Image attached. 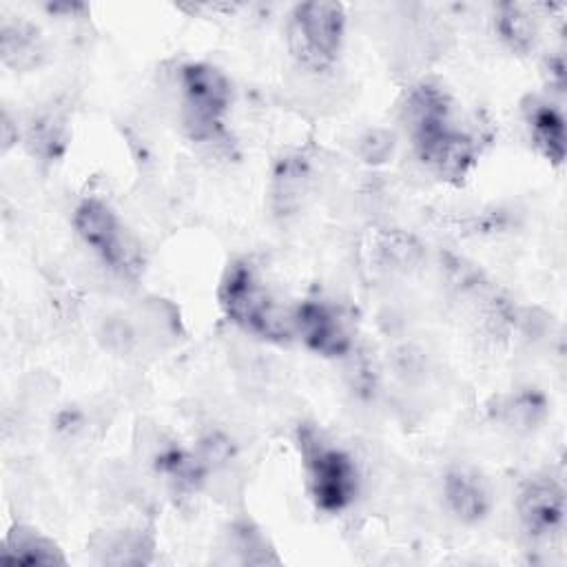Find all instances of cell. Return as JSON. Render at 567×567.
I'll list each match as a JSON object with an SVG mask.
<instances>
[{"instance_id": "1", "label": "cell", "mask_w": 567, "mask_h": 567, "mask_svg": "<svg viewBox=\"0 0 567 567\" xmlns=\"http://www.w3.org/2000/svg\"><path fill=\"white\" fill-rule=\"evenodd\" d=\"M408 122L414 148L443 177H463L476 157V142L450 117L447 95L430 84L412 91Z\"/></svg>"}, {"instance_id": "2", "label": "cell", "mask_w": 567, "mask_h": 567, "mask_svg": "<svg viewBox=\"0 0 567 567\" xmlns=\"http://www.w3.org/2000/svg\"><path fill=\"white\" fill-rule=\"evenodd\" d=\"M219 306L233 323L259 339L284 343L295 334L292 315L279 308L246 261H237L226 270L219 286Z\"/></svg>"}, {"instance_id": "3", "label": "cell", "mask_w": 567, "mask_h": 567, "mask_svg": "<svg viewBox=\"0 0 567 567\" xmlns=\"http://www.w3.org/2000/svg\"><path fill=\"white\" fill-rule=\"evenodd\" d=\"M299 443L308 472L310 494L317 507L323 512H341L348 507L359 485L352 458L346 452L326 445L308 425L299 430Z\"/></svg>"}, {"instance_id": "4", "label": "cell", "mask_w": 567, "mask_h": 567, "mask_svg": "<svg viewBox=\"0 0 567 567\" xmlns=\"http://www.w3.org/2000/svg\"><path fill=\"white\" fill-rule=\"evenodd\" d=\"M346 29V11L339 2L312 0L295 7L292 27H290V44L295 55L315 69L330 64L343 40Z\"/></svg>"}, {"instance_id": "5", "label": "cell", "mask_w": 567, "mask_h": 567, "mask_svg": "<svg viewBox=\"0 0 567 567\" xmlns=\"http://www.w3.org/2000/svg\"><path fill=\"white\" fill-rule=\"evenodd\" d=\"M184 124L195 140L213 137L230 104V82L213 64L193 62L182 69Z\"/></svg>"}, {"instance_id": "6", "label": "cell", "mask_w": 567, "mask_h": 567, "mask_svg": "<svg viewBox=\"0 0 567 567\" xmlns=\"http://www.w3.org/2000/svg\"><path fill=\"white\" fill-rule=\"evenodd\" d=\"M73 224L82 241L93 252H97L104 264L122 272H131L133 268H137L135 250L128 246L124 228L111 206L100 199H86L78 206Z\"/></svg>"}, {"instance_id": "7", "label": "cell", "mask_w": 567, "mask_h": 567, "mask_svg": "<svg viewBox=\"0 0 567 567\" xmlns=\"http://www.w3.org/2000/svg\"><path fill=\"white\" fill-rule=\"evenodd\" d=\"M295 332L317 354L341 357L350 350V334L341 317L321 301H303L292 312Z\"/></svg>"}, {"instance_id": "8", "label": "cell", "mask_w": 567, "mask_h": 567, "mask_svg": "<svg viewBox=\"0 0 567 567\" xmlns=\"http://www.w3.org/2000/svg\"><path fill=\"white\" fill-rule=\"evenodd\" d=\"M518 514L532 536H547L556 532L565 514L563 487L551 478L529 481L518 496Z\"/></svg>"}, {"instance_id": "9", "label": "cell", "mask_w": 567, "mask_h": 567, "mask_svg": "<svg viewBox=\"0 0 567 567\" xmlns=\"http://www.w3.org/2000/svg\"><path fill=\"white\" fill-rule=\"evenodd\" d=\"M0 563L4 565H64L66 558L58 545L33 529L13 527L2 545Z\"/></svg>"}, {"instance_id": "10", "label": "cell", "mask_w": 567, "mask_h": 567, "mask_svg": "<svg viewBox=\"0 0 567 567\" xmlns=\"http://www.w3.org/2000/svg\"><path fill=\"white\" fill-rule=\"evenodd\" d=\"M445 498L450 509L465 523L483 518L489 509V492L472 472H450L445 478Z\"/></svg>"}, {"instance_id": "11", "label": "cell", "mask_w": 567, "mask_h": 567, "mask_svg": "<svg viewBox=\"0 0 567 567\" xmlns=\"http://www.w3.org/2000/svg\"><path fill=\"white\" fill-rule=\"evenodd\" d=\"M527 122L532 128L534 144L538 151L551 159L554 164H560L565 157V122L563 115L545 102H534L527 109Z\"/></svg>"}, {"instance_id": "12", "label": "cell", "mask_w": 567, "mask_h": 567, "mask_svg": "<svg viewBox=\"0 0 567 567\" xmlns=\"http://www.w3.org/2000/svg\"><path fill=\"white\" fill-rule=\"evenodd\" d=\"M38 33L27 24H2V60L9 66L24 69L35 62L38 49Z\"/></svg>"}, {"instance_id": "13", "label": "cell", "mask_w": 567, "mask_h": 567, "mask_svg": "<svg viewBox=\"0 0 567 567\" xmlns=\"http://www.w3.org/2000/svg\"><path fill=\"white\" fill-rule=\"evenodd\" d=\"M498 31L516 49H527L532 44V38H534L529 20L516 7H505L503 9V13L498 18Z\"/></svg>"}, {"instance_id": "14", "label": "cell", "mask_w": 567, "mask_h": 567, "mask_svg": "<svg viewBox=\"0 0 567 567\" xmlns=\"http://www.w3.org/2000/svg\"><path fill=\"white\" fill-rule=\"evenodd\" d=\"M157 461H159L157 463L159 470H164L168 476H173L175 481H179L184 485H193L202 476L199 463L179 450H171V452L162 454Z\"/></svg>"}]
</instances>
